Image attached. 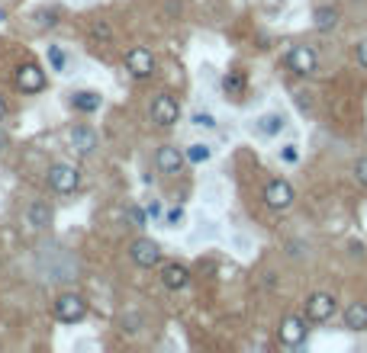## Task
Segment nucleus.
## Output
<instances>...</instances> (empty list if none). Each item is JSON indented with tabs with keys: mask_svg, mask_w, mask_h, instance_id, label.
<instances>
[{
	"mask_svg": "<svg viewBox=\"0 0 367 353\" xmlns=\"http://www.w3.org/2000/svg\"><path fill=\"white\" fill-rule=\"evenodd\" d=\"M36 267L42 273V279H49V283H75L77 270H81L77 257L61 244H39Z\"/></svg>",
	"mask_w": 367,
	"mask_h": 353,
	"instance_id": "1",
	"label": "nucleus"
},
{
	"mask_svg": "<svg viewBox=\"0 0 367 353\" xmlns=\"http://www.w3.org/2000/svg\"><path fill=\"white\" fill-rule=\"evenodd\" d=\"M87 315V299L77 293H61L58 299H55V318L65 324H77L84 321Z\"/></svg>",
	"mask_w": 367,
	"mask_h": 353,
	"instance_id": "2",
	"label": "nucleus"
},
{
	"mask_svg": "<svg viewBox=\"0 0 367 353\" xmlns=\"http://www.w3.org/2000/svg\"><path fill=\"white\" fill-rule=\"evenodd\" d=\"M287 68L297 77H313L319 71V58H316V52L309 46H293L287 52Z\"/></svg>",
	"mask_w": 367,
	"mask_h": 353,
	"instance_id": "3",
	"label": "nucleus"
},
{
	"mask_svg": "<svg viewBox=\"0 0 367 353\" xmlns=\"http://www.w3.org/2000/svg\"><path fill=\"white\" fill-rule=\"evenodd\" d=\"M309 334V318L306 315H287L277 328V338H281L283 347H300Z\"/></svg>",
	"mask_w": 367,
	"mask_h": 353,
	"instance_id": "4",
	"label": "nucleus"
},
{
	"mask_svg": "<svg viewBox=\"0 0 367 353\" xmlns=\"http://www.w3.org/2000/svg\"><path fill=\"white\" fill-rule=\"evenodd\" d=\"M335 308H338V302L332 293H313L306 299V318H309V324H326L335 315Z\"/></svg>",
	"mask_w": 367,
	"mask_h": 353,
	"instance_id": "5",
	"label": "nucleus"
},
{
	"mask_svg": "<svg viewBox=\"0 0 367 353\" xmlns=\"http://www.w3.org/2000/svg\"><path fill=\"white\" fill-rule=\"evenodd\" d=\"M126 71H129L132 77H139V81L152 77L155 74V55L148 52L146 46H132L129 52H126Z\"/></svg>",
	"mask_w": 367,
	"mask_h": 353,
	"instance_id": "6",
	"label": "nucleus"
},
{
	"mask_svg": "<svg viewBox=\"0 0 367 353\" xmlns=\"http://www.w3.org/2000/svg\"><path fill=\"white\" fill-rule=\"evenodd\" d=\"M177 119H181V106H177V100L171 97V93H158V97L152 100V122H158L161 128H171Z\"/></svg>",
	"mask_w": 367,
	"mask_h": 353,
	"instance_id": "7",
	"label": "nucleus"
},
{
	"mask_svg": "<svg viewBox=\"0 0 367 353\" xmlns=\"http://www.w3.org/2000/svg\"><path fill=\"white\" fill-rule=\"evenodd\" d=\"M293 199H297V193H293V187L287 180H268V187H264V203L271 206L274 212H283V209H290Z\"/></svg>",
	"mask_w": 367,
	"mask_h": 353,
	"instance_id": "8",
	"label": "nucleus"
},
{
	"mask_svg": "<svg viewBox=\"0 0 367 353\" xmlns=\"http://www.w3.org/2000/svg\"><path fill=\"white\" fill-rule=\"evenodd\" d=\"M77 183H81V173L71 164H52L49 167V187L55 193H75Z\"/></svg>",
	"mask_w": 367,
	"mask_h": 353,
	"instance_id": "9",
	"label": "nucleus"
},
{
	"mask_svg": "<svg viewBox=\"0 0 367 353\" xmlns=\"http://www.w3.org/2000/svg\"><path fill=\"white\" fill-rule=\"evenodd\" d=\"M129 257H132V263H136V267H146V270H152V267H158V260H161V248L155 244L152 238H139V241H132Z\"/></svg>",
	"mask_w": 367,
	"mask_h": 353,
	"instance_id": "10",
	"label": "nucleus"
},
{
	"mask_svg": "<svg viewBox=\"0 0 367 353\" xmlns=\"http://www.w3.org/2000/svg\"><path fill=\"white\" fill-rule=\"evenodd\" d=\"M16 87L23 93H39L46 87V71L39 68V65H20V71H16Z\"/></svg>",
	"mask_w": 367,
	"mask_h": 353,
	"instance_id": "11",
	"label": "nucleus"
},
{
	"mask_svg": "<svg viewBox=\"0 0 367 353\" xmlns=\"http://www.w3.org/2000/svg\"><path fill=\"white\" fill-rule=\"evenodd\" d=\"M161 283H165V289H171V293H181V289H187V283H191V270H187L184 263H165V267H161Z\"/></svg>",
	"mask_w": 367,
	"mask_h": 353,
	"instance_id": "12",
	"label": "nucleus"
},
{
	"mask_svg": "<svg viewBox=\"0 0 367 353\" xmlns=\"http://www.w3.org/2000/svg\"><path fill=\"white\" fill-rule=\"evenodd\" d=\"M68 138H71V148H75L77 154H94V148H97V132L87 126H75Z\"/></svg>",
	"mask_w": 367,
	"mask_h": 353,
	"instance_id": "13",
	"label": "nucleus"
},
{
	"mask_svg": "<svg viewBox=\"0 0 367 353\" xmlns=\"http://www.w3.org/2000/svg\"><path fill=\"white\" fill-rule=\"evenodd\" d=\"M155 164H158L161 173H181L184 154L174 148V145H165V148H158V158H155Z\"/></svg>",
	"mask_w": 367,
	"mask_h": 353,
	"instance_id": "14",
	"label": "nucleus"
},
{
	"mask_svg": "<svg viewBox=\"0 0 367 353\" xmlns=\"http://www.w3.org/2000/svg\"><path fill=\"white\" fill-rule=\"evenodd\" d=\"M26 222H30L36 232L49 228V222H52V209H49V203H42V199L30 203V209H26Z\"/></svg>",
	"mask_w": 367,
	"mask_h": 353,
	"instance_id": "15",
	"label": "nucleus"
},
{
	"mask_svg": "<svg viewBox=\"0 0 367 353\" xmlns=\"http://www.w3.org/2000/svg\"><path fill=\"white\" fill-rule=\"evenodd\" d=\"M345 328L367 331V302H352V305L345 308Z\"/></svg>",
	"mask_w": 367,
	"mask_h": 353,
	"instance_id": "16",
	"label": "nucleus"
},
{
	"mask_svg": "<svg viewBox=\"0 0 367 353\" xmlns=\"http://www.w3.org/2000/svg\"><path fill=\"white\" fill-rule=\"evenodd\" d=\"M71 106H75L77 113H97L100 106H103V97L94 91H77L71 93Z\"/></svg>",
	"mask_w": 367,
	"mask_h": 353,
	"instance_id": "17",
	"label": "nucleus"
},
{
	"mask_svg": "<svg viewBox=\"0 0 367 353\" xmlns=\"http://www.w3.org/2000/svg\"><path fill=\"white\" fill-rule=\"evenodd\" d=\"M313 23H316V29L319 32H332L338 26V10L335 7H316Z\"/></svg>",
	"mask_w": 367,
	"mask_h": 353,
	"instance_id": "18",
	"label": "nucleus"
},
{
	"mask_svg": "<svg viewBox=\"0 0 367 353\" xmlns=\"http://www.w3.org/2000/svg\"><path fill=\"white\" fill-rule=\"evenodd\" d=\"M283 128H287V119H283L281 113H268V116H261L258 119V132L261 135H281Z\"/></svg>",
	"mask_w": 367,
	"mask_h": 353,
	"instance_id": "19",
	"label": "nucleus"
},
{
	"mask_svg": "<svg viewBox=\"0 0 367 353\" xmlns=\"http://www.w3.org/2000/svg\"><path fill=\"white\" fill-rule=\"evenodd\" d=\"M245 87H248V77H245L242 71H232V74H226V81H222V91L229 93V97H242Z\"/></svg>",
	"mask_w": 367,
	"mask_h": 353,
	"instance_id": "20",
	"label": "nucleus"
},
{
	"mask_svg": "<svg viewBox=\"0 0 367 353\" xmlns=\"http://www.w3.org/2000/svg\"><path fill=\"white\" fill-rule=\"evenodd\" d=\"M91 39L97 42V46H107L110 39H113V29H110L107 20H94L91 23Z\"/></svg>",
	"mask_w": 367,
	"mask_h": 353,
	"instance_id": "21",
	"label": "nucleus"
},
{
	"mask_svg": "<svg viewBox=\"0 0 367 353\" xmlns=\"http://www.w3.org/2000/svg\"><path fill=\"white\" fill-rule=\"evenodd\" d=\"M142 324H146V318L139 315V312H126V315L120 318V331H122V334H139Z\"/></svg>",
	"mask_w": 367,
	"mask_h": 353,
	"instance_id": "22",
	"label": "nucleus"
},
{
	"mask_svg": "<svg viewBox=\"0 0 367 353\" xmlns=\"http://www.w3.org/2000/svg\"><path fill=\"white\" fill-rule=\"evenodd\" d=\"M210 145H191V151H187V161L191 164H203V161H210Z\"/></svg>",
	"mask_w": 367,
	"mask_h": 353,
	"instance_id": "23",
	"label": "nucleus"
},
{
	"mask_svg": "<svg viewBox=\"0 0 367 353\" xmlns=\"http://www.w3.org/2000/svg\"><path fill=\"white\" fill-rule=\"evenodd\" d=\"M49 65H52V71H65V52H61L58 46H49Z\"/></svg>",
	"mask_w": 367,
	"mask_h": 353,
	"instance_id": "24",
	"label": "nucleus"
},
{
	"mask_svg": "<svg viewBox=\"0 0 367 353\" xmlns=\"http://www.w3.org/2000/svg\"><path fill=\"white\" fill-rule=\"evenodd\" d=\"M36 20H39V26H55L58 23V10H39Z\"/></svg>",
	"mask_w": 367,
	"mask_h": 353,
	"instance_id": "25",
	"label": "nucleus"
},
{
	"mask_svg": "<svg viewBox=\"0 0 367 353\" xmlns=\"http://www.w3.org/2000/svg\"><path fill=\"white\" fill-rule=\"evenodd\" d=\"M281 158L287 161V164H297V161H300V148H297V145H283V148H281Z\"/></svg>",
	"mask_w": 367,
	"mask_h": 353,
	"instance_id": "26",
	"label": "nucleus"
},
{
	"mask_svg": "<svg viewBox=\"0 0 367 353\" xmlns=\"http://www.w3.org/2000/svg\"><path fill=\"white\" fill-rule=\"evenodd\" d=\"M126 215H129V222H132V225H136V228H142V225H146V212L139 209V206H129V209H126Z\"/></svg>",
	"mask_w": 367,
	"mask_h": 353,
	"instance_id": "27",
	"label": "nucleus"
},
{
	"mask_svg": "<svg viewBox=\"0 0 367 353\" xmlns=\"http://www.w3.org/2000/svg\"><path fill=\"white\" fill-rule=\"evenodd\" d=\"M193 126H200V128H216V119L210 113H197L193 116Z\"/></svg>",
	"mask_w": 367,
	"mask_h": 353,
	"instance_id": "28",
	"label": "nucleus"
},
{
	"mask_svg": "<svg viewBox=\"0 0 367 353\" xmlns=\"http://www.w3.org/2000/svg\"><path fill=\"white\" fill-rule=\"evenodd\" d=\"M354 58H358V65L367 71V39H361L358 48H354Z\"/></svg>",
	"mask_w": 367,
	"mask_h": 353,
	"instance_id": "29",
	"label": "nucleus"
},
{
	"mask_svg": "<svg viewBox=\"0 0 367 353\" xmlns=\"http://www.w3.org/2000/svg\"><path fill=\"white\" fill-rule=\"evenodd\" d=\"M354 173H358V183H361V187H367V158H361L358 164H354Z\"/></svg>",
	"mask_w": 367,
	"mask_h": 353,
	"instance_id": "30",
	"label": "nucleus"
},
{
	"mask_svg": "<svg viewBox=\"0 0 367 353\" xmlns=\"http://www.w3.org/2000/svg\"><path fill=\"white\" fill-rule=\"evenodd\" d=\"M181 222H184V209L177 206V209H171V212H168V225L174 228V225H181Z\"/></svg>",
	"mask_w": 367,
	"mask_h": 353,
	"instance_id": "31",
	"label": "nucleus"
},
{
	"mask_svg": "<svg viewBox=\"0 0 367 353\" xmlns=\"http://www.w3.org/2000/svg\"><path fill=\"white\" fill-rule=\"evenodd\" d=\"M148 215L158 218V215H161V206H158V203H152V206H148Z\"/></svg>",
	"mask_w": 367,
	"mask_h": 353,
	"instance_id": "32",
	"label": "nucleus"
},
{
	"mask_svg": "<svg viewBox=\"0 0 367 353\" xmlns=\"http://www.w3.org/2000/svg\"><path fill=\"white\" fill-rule=\"evenodd\" d=\"M4 116H7V97L0 93V119H4Z\"/></svg>",
	"mask_w": 367,
	"mask_h": 353,
	"instance_id": "33",
	"label": "nucleus"
},
{
	"mask_svg": "<svg viewBox=\"0 0 367 353\" xmlns=\"http://www.w3.org/2000/svg\"><path fill=\"white\" fill-rule=\"evenodd\" d=\"M4 145H7V135H4V132H0V151H4Z\"/></svg>",
	"mask_w": 367,
	"mask_h": 353,
	"instance_id": "34",
	"label": "nucleus"
}]
</instances>
